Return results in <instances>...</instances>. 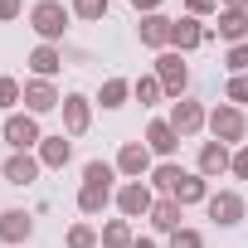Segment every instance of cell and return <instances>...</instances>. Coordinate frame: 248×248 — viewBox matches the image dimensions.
Returning a JSON list of instances; mask_svg holds the SVG:
<instances>
[{
  "mask_svg": "<svg viewBox=\"0 0 248 248\" xmlns=\"http://www.w3.org/2000/svg\"><path fill=\"white\" fill-rule=\"evenodd\" d=\"M224 10H248V0H219Z\"/></svg>",
  "mask_w": 248,
  "mask_h": 248,
  "instance_id": "cell-38",
  "label": "cell"
},
{
  "mask_svg": "<svg viewBox=\"0 0 248 248\" xmlns=\"http://www.w3.org/2000/svg\"><path fill=\"white\" fill-rule=\"evenodd\" d=\"M112 204H117V214H122V219H132V224H137V219H151L156 190H151L146 180H122V185H117V200H112Z\"/></svg>",
  "mask_w": 248,
  "mask_h": 248,
  "instance_id": "cell-4",
  "label": "cell"
},
{
  "mask_svg": "<svg viewBox=\"0 0 248 248\" xmlns=\"http://www.w3.org/2000/svg\"><path fill=\"white\" fill-rule=\"evenodd\" d=\"M224 68H229V78L233 73H248V44H229L224 49Z\"/></svg>",
  "mask_w": 248,
  "mask_h": 248,
  "instance_id": "cell-32",
  "label": "cell"
},
{
  "mask_svg": "<svg viewBox=\"0 0 248 248\" xmlns=\"http://www.w3.org/2000/svg\"><path fill=\"white\" fill-rule=\"evenodd\" d=\"M229 166H233V146H224V141H200V151H195V170L204 175V180H219V175H229Z\"/></svg>",
  "mask_w": 248,
  "mask_h": 248,
  "instance_id": "cell-10",
  "label": "cell"
},
{
  "mask_svg": "<svg viewBox=\"0 0 248 248\" xmlns=\"http://www.w3.org/2000/svg\"><path fill=\"white\" fill-rule=\"evenodd\" d=\"M59 107H63V93H59L49 78H30V83H25V112L44 117V112H59Z\"/></svg>",
  "mask_w": 248,
  "mask_h": 248,
  "instance_id": "cell-15",
  "label": "cell"
},
{
  "mask_svg": "<svg viewBox=\"0 0 248 248\" xmlns=\"http://www.w3.org/2000/svg\"><path fill=\"white\" fill-rule=\"evenodd\" d=\"M30 238H34V214L30 209H0V243L25 248Z\"/></svg>",
  "mask_w": 248,
  "mask_h": 248,
  "instance_id": "cell-14",
  "label": "cell"
},
{
  "mask_svg": "<svg viewBox=\"0 0 248 248\" xmlns=\"http://www.w3.org/2000/svg\"><path fill=\"white\" fill-rule=\"evenodd\" d=\"M63 248H102V233H97L88 219H78V224H68V233H63Z\"/></svg>",
  "mask_w": 248,
  "mask_h": 248,
  "instance_id": "cell-27",
  "label": "cell"
},
{
  "mask_svg": "<svg viewBox=\"0 0 248 248\" xmlns=\"http://www.w3.org/2000/svg\"><path fill=\"white\" fill-rule=\"evenodd\" d=\"M25 63H30L34 78H49V83H54V78L63 73V44H34Z\"/></svg>",
  "mask_w": 248,
  "mask_h": 248,
  "instance_id": "cell-18",
  "label": "cell"
},
{
  "mask_svg": "<svg viewBox=\"0 0 248 248\" xmlns=\"http://www.w3.org/2000/svg\"><path fill=\"white\" fill-rule=\"evenodd\" d=\"M166 122L180 132V141H190V137H200V132H209V107L200 102V97H175L170 102V112H166Z\"/></svg>",
  "mask_w": 248,
  "mask_h": 248,
  "instance_id": "cell-3",
  "label": "cell"
},
{
  "mask_svg": "<svg viewBox=\"0 0 248 248\" xmlns=\"http://www.w3.org/2000/svg\"><path fill=\"white\" fill-rule=\"evenodd\" d=\"M127 102H132V78H102V88H97V107L102 112H117Z\"/></svg>",
  "mask_w": 248,
  "mask_h": 248,
  "instance_id": "cell-23",
  "label": "cell"
},
{
  "mask_svg": "<svg viewBox=\"0 0 248 248\" xmlns=\"http://www.w3.org/2000/svg\"><path fill=\"white\" fill-rule=\"evenodd\" d=\"M112 200H117V185H93V180L78 185V214H83V219H97Z\"/></svg>",
  "mask_w": 248,
  "mask_h": 248,
  "instance_id": "cell-19",
  "label": "cell"
},
{
  "mask_svg": "<svg viewBox=\"0 0 248 248\" xmlns=\"http://www.w3.org/2000/svg\"><path fill=\"white\" fill-rule=\"evenodd\" d=\"M112 166H117V175H122V180H146V175L156 170V156H151V146H146V141H122V146H117V156H112Z\"/></svg>",
  "mask_w": 248,
  "mask_h": 248,
  "instance_id": "cell-7",
  "label": "cell"
},
{
  "mask_svg": "<svg viewBox=\"0 0 248 248\" xmlns=\"http://www.w3.org/2000/svg\"><path fill=\"white\" fill-rule=\"evenodd\" d=\"M170 248H204V233L185 224V229H175V233H170Z\"/></svg>",
  "mask_w": 248,
  "mask_h": 248,
  "instance_id": "cell-33",
  "label": "cell"
},
{
  "mask_svg": "<svg viewBox=\"0 0 248 248\" xmlns=\"http://www.w3.org/2000/svg\"><path fill=\"white\" fill-rule=\"evenodd\" d=\"M170 30H175L170 15H141V20H137V39H141V49H151V54H166V49H170Z\"/></svg>",
  "mask_w": 248,
  "mask_h": 248,
  "instance_id": "cell-13",
  "label": "cell"
},
{
  "mask_svg": "<svg viewBox=\"0 0 248 248\" xmlns=\"http://www.w3.org/2000/svg\"><path fill=\"white\" fill-rule=\"evenodd\" d=\"M34 156H39V166H44V170H63V166L73 161V137H68V132H49V137L39 141V151H34Z\"/></svg>",
  "mask_w": 248,
  "mask_h": 248,
  "instance_id": "cell-17",
  "label": "cell"
},
{
  "mask_svg": "<svg viewBox=\"0 0 248 248\" xmlns=\"http://www.w3.org/2000/svg\"><path fill=\"white\" fill-rule=\"evenodd\" d=\"M93 107H97V102H93L88 93H63V107H59V112H63V132H68V137H88V132H93Z\"/></svg>",
  "mask_w": 248,
  "mask_h": 248,
  "instance_id": "cell-9",
  "label": "cell"
},
{
  "mask_svg": "<svg viewBox=\"0 0 248 248\" xmlns=\"http://www.w3.org/2000/svg\"><path fill=\"white\" fill-rule=\"evenodd\" d=\"M214 34H219L224 44H248V10H224V5H219Z\"/></svg>",
  "mask_w": 248,
  "mask_h": 248,
  "instance_id": "cell-21",
  "label": "cell"
},
{
  "mask_svg": "<svg viewBox=\"0 0 248 248\" xmlns=\"http://www.w3.org/2000/svg\"><path fill=\"white\" fill-rule=\"evenodd\" d=\"M204 214H209L219 229H238L243 214H248V200H243L238 190H214V195L204 200Z\"/></svg>",
  "mask_w": 248,
  "mask_h": 248,
  "instance_id": "cell-8",
  "label": "cell"
},
{
  "mask_svg": "<svg viewBox=\"0 0 248 248\" xmlns=\"http://www.w3.org/2000/svg\"><path fill=\"white\" fill-rule=\"evenodd\" d=\"M97 233H102V248H132V243H137V229H132V219H107Z\"/></svg>",
  "mask_w": 248,
  "mask_h": 248,
  "instance_id": "cell-24",
  "label": "cell"
},
{
  "mask_svg": "<svg viewBox=\"0 0 248 248\" xmlns=\"http://www.w3.org/2000/svg\"><path fill=\"white\" fill-rule=\"evenodd\" d=\"M107 5H112V0H68L73 20H83V25H97V20H107Z\"/></svg>",
  "mask_w": 248,
  "mask_h": 248,
  "instance_id": "cell-28",
  "label": "cell"
},
{
  "mask_svg": "<svg viewBox=\"0 0 248 248\" xmlns=\"http://www.w3.org/2000/svg\"><path fill=\"white\" fill-rule=\"evenodd\" d=\"M20 102H25V83H20V78H10V73H0V112L10 117Z\"/></svg>",
  "mask_w": 248,
  "mask_h": 248,
  "instance_id": "cell-29",
  "label": "cell"
},
{
  "mask_svg": "<svg viewBox=\"0 0 248 248\" xmlns=\"http://www.w3.org/2000/svg\"><path fill=\"white\" fill-rule=\"evenodd\" d=\"M185 15L204 20V15H219V0H185Z\"/></svg>",
  "mask_w": 248,
  "mask_h": 248,
  "instance_id": "cell-35",
  "label": "cell"
},
{
  "mask_svg": "<svg viewBox=\"0 0 248 248\" xmlns=\"http://www.w3.org/2000/svg\"><path fill=\"white\" fill-rule=\"evenodd\" d=\"M209 195H214V190H209V180H204L200 170H185V175L175 180V190H170V200H180L185 209H190V204H204Z\"/></svg>",
  "mask_w": 248,
  "mask_h": 248,
  "instance_id": "cell-22",
  "label": "cell"
},
{
  "mask_svg": "<svg viewBox=\"0 0 248 248\" xmlns=\"http://www.w3.org/2000/svg\"><path fill=\"white\" fill-rule=\"evenodd\" d=\"M25 15V0H0V25H15Z\"/></svg>",
  "mask_w": 248,
  "mask_h": 248,
  "instance_id": "cell-36",
  "label": "cell"
},
{
  "mask_svg": "<svg viewBox=\"0 0 248 248\" xmlns=\"http://www.w3.org/2000/svg\"><path fill=\"white\" fill-rule=\"evenodd\" d=\"M132 97L141 107H156V102H166V88H161L156 73H141V78H132Z\"/></svg>",
  "mask_w": 248,
  "mask_h": 248,
  "instance_id": "cell-25",
  "label": "cell"
},
{
  "mask_svg": "<svg viewBox=\"0 0 248 248\" xmlns=\"http://www.w3.org/2000/svg\"><path fill=\"white\" fill-rule=\"evenodd\" d=\"M25 20H30V30L39 34V44H63V34H68V20H73V10L63 5V0H34Z\"/></svg>",
  "mask_w": 248,
  "mask_h": 248,
  "instance_id": "cell-1",
  "label": "cell"
},
{
  "mask_svg": "<svg viewBox=\"0 0 248 248\" xmlns=\"http://www.w3.org/2000/svg\"><path fill=\"white\" fill-rule=\"evenodd\" d=\"M39 156L34 151H10L5 156V166H0V175H5V185H15V190H30L34 180H39Z\"/></svg>",
  "mask_w": 248,
  "mask_h": 248,
  "instance_id": "cell-12",
  "label": "cell"
},
{
  "mask_svg": "<svg viewBox=\"0 0 248 248\" xmlns=\"http://www.w3.org/2000/svg\"><path fill=\"white\" fill-rule=\"evenodd\" d=\"M185 175V166H175V161H156V170L146 175V185L156 190V195H170L175 190V180Z\"/></svg>",
  "mask_w": 248,
  "mask_h": 248,
  "instance_id": "cell-26",
  "label": "cell"
},
{
  "mask_svg": "<svg viewBox=\"0 0 248 248\" xmlns=\"http://www.w3.org/2000/svg\"><path fill=\"white\" fill-rule=\"evenodd\" d=\"M141 141L151 146V156H156V161H175V151H180V132L170 127L166 117H151V122H146Z\"/></svg>",
  "mask_w": 248,
  "mask_h": 248,
  "instance_id": "cell-11",
  "label": "cell"
},
{
  "mask_svg": "<svg viewBox=\"0 0 248 248\" xmlns=\"http://www.w3.org/2000/svg\"><path fill=\"white\" fill-rule=\"evenodd\" d=\"M161 5H166V0H132V10H137V20H141V15H161Z\"/></svg>",
  "mask_w": 248,
  "mask_h": 248,
  "instance_id": "cell-37",
  "label": "cell"
},
{
  "mask_svg": "<svg viewBox=\"0 0 248 248\" xmlns=\"http://www.w3.org/2000/svg\"><path fill=\"white\" fill-rule=\"evenodd\" d=\"M132 248H156V238H137V243H132Z\"/></svg>",
  "mask_w": 248,
  "mask_h": 248,
  "instance_id": "cell-39",
  "label": "cell"
},
{
  "mask_svg": "<svg viewBox=\"0 0 248 248\" xmlns=\"http://www.w3.org/2000/svg\"><path fill=\"white\" fill-rule=\"evenodd\" d=\"M180 219H185V204L170 200V195H156V204H151V229H156V233H175V229H185Z\"/></svg>",
  "mask_w": 248,
  "mask_h": 248,
  "instance_id": "cell-20",
  "label": "cell"
},
{
  "mask_svg": "<svg viewBox=\"0 0 248 248\" xmlns=\"http://www.w3.org/2000/svg\"><path fill=\"white\" fill-rule=\"evenodd\" d=\"M83 180H93V185H117V166H112V161H88V166H83Z\"/></svg>",
  "mask_w": 248,
  "mask_h": 248,
  "instance_id": "cell-30",
  "label": "cell"
},
{
  "mask_svg": "<svg viewBox=\"0 0 248 248\" xmlns=\"http://www.w3.org/2000/svg\"><path fill=\"white\" fill-rule=\"evenodd\" d=\"M229 175H233V180H248V141L233 146V166H229Z\"/></svg>",
  "mask_w": 248,
  "mask_h": 248,
  "instance_id": "cell-34",
  "label": "cell"
},
{
  "mask_svg": "<svg viewBox=\"0 0 248 248\" xmlns=\"http://www.w3.org/2000/svg\"><path fill=\"white\" fill-rule=\"evenodd\" d=\"M204 39H209V25L195 20V15H180L175 30H170V49H175V54H195Z\"/></svg>",
  "mask_w": 248,
  "mask_h": 248,
  "instance_id": "cell-16",
  "label": "cell"
},
{
  "mask_svg": "<svg viewBox=\"0 0 248 248\" xmlns=\"http://www.w3.org/2000/svg\"><path fill=\"white\" fill-rule=\"evenodd\" d=\"M151 73L161 78V88H166V97H170V102L190 93V63H185V54H175V49L156 54V68H151Z\"/></svg>",
  "mask_w": 248,
  "mask_h": 248,
  "instance_id": "cell-5",
  "label": "cell"
},
{
  "mask_svg": "<svg viewBox=\"0 0 248 248\" xmlns=\"http://www.w3.org/2000/svg\"><path fill=\"white\" fill-rule=\"evenodd\" d=\"M224 102H233V107H248V73H233V78L224 83Z\"/></svg>",
  "mask_w": 248,
  "mask_h": 248,
  "instance_id": "cell-31",
  "label": "cell"
},
{
  "mask_svg": "<svg viewBox=\"0 0 248 248\" xmlns=\"http://www.w3.org/2000/svg\"><path fill=\"white\" fill-rule=\"evenodd\" d=\"M209 137L224 141V146H243L248 141V112L233 107V102H214L209 107Z\"/></svg>",
  "mask_w": 248,
  "mask_h": 248,
  "instance_id": "cell-2",
  "label": "cell"
},
{
  "mask_svg": "<svg viewBox=\"0 0 248 248\" xmlns=\"http://www.w3.org/2000/svg\"><path fill=\"white\" fill-rule=\"evenodd\" d=\"M0 137H5L10 151H39V141H44L39 117H34V112H10V117H5V127H0Z\"/></svg>",
  "mask_w": 248,
  "mask_h": 248,
  "instance_id": "cell-6",
  "label": "cell"
}]
</instances>
